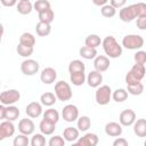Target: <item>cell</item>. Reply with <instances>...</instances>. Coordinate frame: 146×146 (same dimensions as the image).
I'll list each match as a JSON object with an SVG mask.
<instances>
[{
	"mask_svg": "<svg viewBox=\"0 0 146 146\" xmlns=\"http://www.w3.org/2000/svg\"><path fill=\"white\" fill-rule=\"evenodd\" d=\"M103 49L108 58H119L122 55V46L119 44L113 35H107L102 42Z\"/></svg>",
	"mask_w": 146,
	"mask_h": 146,
	"instance_id": "cell-1",
	"label": "cell"
},
{
	"mask_svg": "<svg viewBox=\"0 0 146 146\" xmlns=\"http://www.w3.org/2000/svg\"><path fill=\"white\" fill-rule=\"evenodd\" d=\"M55 95H56L58 100L67 102V100H70L72 98L73 91H72L71 86L67 82L60 80V81L56 82V84H55Z\"/></svg>",
	"mask_w": 146,
	"mask_h": 146,
	"instance_id": "cell-2",
	"label": "cell"
},
{
	"mask_svg": "<svg viewBox=\"0 0 146 146\" xmlns=\"http://www.w3.org/2000/svg\"><path fill=\"white\" fill-rule=\"evenodd\" d=\"M122 46L129 50H137L144 46V38L139 34H127L122 39Z\"/></svg>",
	"mask_w": 146,
	"mask_h": 146,
	"instance_id": "cell-3",
	"label": "cell"
},
{
	"mask_svg": "<svg viewBox=\"0 0 146 146\" xmlns=\"http://www.w3.org/2000/svg\"><path fill=\"white\" fill-rule=\"evenodd\" d=\"M112 89L110 86L107 84H103L100 87H98L96 89V92H95V99H96V103L98 105H107L112 98Z\"/></svg>",
	"mask_w": 146,
	"mask_h": 146,
	"instance_id": "cell-4",
	"label": "cell"
},
{
	"mask_svg": "<svg viewBox=\"0 0 146 146\" xmlns=\"http://www.w3.org/2000/svg\"><path fill=\"white\" fill-rule=\"evenodd\" d=\"M21 98V94L17 89H9V90H5L0 94V102L1 105L5 106H10L14 105L15 103H17Z\"/></svg>",
	"mask_w": 146,
	"mask_h": 146,
	"instance_id": "cell-5",
	"label": "cell"
},
{
	"mask_svg": "<svg viewBox=\"0 0 146 146\" xmlns=\"http://www.w3.org/2000/svg\"><path fill=\"white\" fill-rule=\"evenodd\" d=\"M21 112L18 110L17 106L10 105V106H5V105H0V119L1 120H6V121H15L18 119Z\"/></svg>",
	"mask_w": 146,
	"mask_h": 146,
	"instance_id": "cell-6",
	"label": "cell"
},
{
	"mask_svg": "<svg viewBox=\"0 0 146 146\" xmlns=\"http://www.w3.org/2000/svg\"><path fill=\"white\" fill-rule=\"evenodd\" d=\"M39 68H40L39 63L34 59H31V58H27V59L23 60L22 64H21L22 73L24 75H27V76H32V75L36 74L39 72Z\"/></svg>",
	"mask_w": 146,
	"mask_h": 146,
	"instance_id": "cell-7",
	"label": "cell"
},
{
	"mask_svg": "<svg viewBox=\"0 0 146 146\" xmlns=\"http://www.w3.org/2000/svg\"><path fill=\"white\" fill-rule=\"evenodd\" d=\"M62 117L66 122H74L79 119V108L73 104H67L62 110Z\"/></svg>",
	"mask_w": 146,
	"mask_h": 146,
	"instance_id": "cell-8",
	"label": "cell"
},
{
	"mask_svg": "<svg viewBox=\"0 0 146 146\" xmlns=\"http://www.w3.org/2000/svg\"><path fill=\"white\" fill-rule=\"evenodd\" d=\"M119 17L122 22H132L135 18H137V13H136V5L132 3V5H129V6H125L123 7L122 9H120V13H119Z\"/></svg>",
	"mask_w": 146,
	"mask_h": 146,
	"instance_id": "cell-9",
	"label": "cell"
},
{
	"mask_svg": "<svg viewBox=\"0 0 146 146\" xmlns=\"http://www.w3.org/2000/svg\"><path fill=\"white\" fill-rule=\"evenodd\" d=\"M136 113L133 110H124L120 113V116H119V122L122 127H130V125H133V123L136 122Z\"/></svg>",
	"mask_w": 146,
	"mask_h": 146,
	"instance_id": "cell-10",
	"label": "cell"
},
{
	"mask_svg": "<svg viewBox=\"0 0 146 146\" xmlns=\"http://www.w3.org/2000/svg\"><path fill=\"white\" fill-rule=\"evenodd\" d=\"M57 79V72L55 68L52 67H46L41 71V74H40V80L42 83L44 84H51L56 81Z\"/></svg>",
	"mask_w": 146,
	"mask_h": 146,
	"instance_id": "cell-11",
	"label": "cell"
},
{
	"mask_svg": "<svg viewBox=\"0 0 146 146\" xmlns=\"http://www.w3.org/2000/svg\"><path fill=\"white\" fill-rule=\"evenodd\" d=\"M18 130L21 133L26 135V136H31L33 135L34 130H35V124L31 119H22L18 122Z\"/></svg>",
	"mask_w": 146,
	"mask_h": 146,
	"instance_id": "cell-12",
	"label": "cell"
},
{
	"mask_svg": "<svg viewBox=\"0 0 146 146\" xmlns=\"http://www.w3.org/2000/svg\"><path fill=\"white\" fill-rule=\"evenodd\" d=\"M25 113L31 119H36L42 114V104L38 102H31L25 108Z\"/></svg>",
	"mask_w": 146,
	"mask_h": 146,
	"instance_id": "cell-13",
	"label": "cell"
},
{
	"mask_svg": "<svg viewBox=\"0 0 146 146\" xmlns=\"http://www.w3.org/2000/svg\"><path fill=\"white\" fill-rule=\"evenodd\" d=\"M110 58L105 55H98L95 59H94V67H95V71H98L100 73L105 72L108 70L110 67Z\"/></svg>",
	"mask_w": 146,
	"mask_h": 146,
	"instance_id": "cell-14",
	"label": "cell"
},
{
	"mask_svg": "<svg viewBox=\"0 0 146 146\" xmlns=\"http://www.w3.org/2000/svg\"><path fill=\"white\" fill-rule=\"evenodd\" d=\"M15 133V125L10 121H2L0 123V140H3L8 137L14 136Z\"/></svg>",
	"mask_w": 146,
	"mask_h": 146,
	"instance_id": "cell-15",
	"label": "cell"
},
{
	"mask_svg": "<svg viewBox=\"0 0 146 146\" xmlns=\"http://www.w3.org/2000/svg\"><path fill=\"white\" fill-rule=\"evenodd\" d=\"M103 82V75L98 71H91L87 76V83L91 88H98L100 87Z\"/></svg>",
	"mask_w": 146,
	"mask_h": 146,
	"instance_id": "cell-16",
	"label": "cell"
},
{
	"mask_svg": "<svg viewBox=\"0 0 146 146\" xmlns=\"http://www.w3.org/2000/svg\"><path fill=\"white\" fill-rule=\"evenodd\" d=\"M98 141H99L98 136L96 133H91V132H88L78 139V143L81 146H97Z\"/></svg>",
	"mask_w": 146,
	"mask_h": 146,
	"instance_id": "cell-17",
	"label": "cell"
},
{
	"mask_svg": "<svg viewBox=\"0 0 146 146\" xmlns=\"http://www.w3.org/2000/svg\"><path fill=\"white\" fill-rule=\"evenodd\" d=\"M105 133L110 137H120L122 135V125L117 122H108L105 125Z\"/></svg>",
	"mask_w": 146,
	"mask_h": 146,
	"instance_id": "cell-18",
	"label": "cell"
},
{
	"mask_svg": "<svg viewBox=\"0 0 146 146\" xmlns=\"http://www.w3.org/2000/svg\"><path fill=\"white\" fill-rule=\"evenodd\" d=\"M129 73L139 82H141V80L145 78L146 75V68H145V65H140V64H135L131 70L129 71Z\"/></svg>",
	"mask_w": 146,
	"mask_h": 146,
	"instance_id": "cell-19",
	"label": "cell"
},
{
	"mask_svg": "<svg viewBox=\"0 0 146 146\" xmlns=\"http://www.w3.org/2000/svg\"><path fill=\"white\" fill-rule=\"evenodd\" d=\"M16 9L21 15H29L34 8H33V3L30 0H19L17 2Z\"/></svg>",
	"mask_w": 146,
	"mask_h": 146,
	"instance_id": "cell-20",
	"label": "cell"
},
{
	"mask_svg": "<svg viewBox=\"0 0 146 146\" xmlns=\"http://www.w3.org/2000/svg\"><path fill=\"white\" fill-rule=\"evenodd\" d=\"M79 133H80V131H79V129L78 128H74V127H67V128H65L64 129V131H63V138L66 140V141H74V140H76V139H79L80 137H79Z\"/></svg>",
	"mask_w": 146,
	"mask_h": 146,
	"instance_id": "cell-21",
	"label": "cell"
},
{
	"mask_svg": "<svg viewBox=\"0 0 146 146\" xmlns=\"http://www.w3.org/2000/svg\"><path fill=\"white\" fill-rule=\"evenodd\" d=\"M39 129H40V131H41L42 135H44V136H50V135H52V133L55 132L56 124L50 123L49 121L42 119V120L40 121V123H39Z\"/></svg>",
	"mask_w": 146,
	"mask_h": 146,
	"instance_id": "cell-22",
	"label": "cell"
},
{
	"mask_svg": "<svg viewBox=\"0 0 146 146\" xmlns=\"http://www.w3.org/2000/svg\"><path fill=\"white\" fill-rule=\"evenodd\" d=\"M133 132L138 137H146V119H138L133 123Z\"/></svg>",
	"mask_w": 146,
	"mask_h": 146,
	"instance_id": "cell-23",
	"label": "cell"
},
{
	"mask_svg": "<svg viewBox=\"0 0 146 146\" xmlns=\"http://www.w3.org/2000/svg\"><path fill=\"white\" fill-rule=\"evenodd\" d=\"M57 102V97L54 92H50V91H47L44 94H42L40 96V103L43 105V106H52L55 103Z\"/></svg>",
	"mask_w": 146,
	"mask_h": 146,
	"instance_id": "cell-24",
	"label": "cell"
},
{
	"mask_svg": "<svg viewBox=\"0 0 146 146\" xmlns=\"http://www.w3.org/2000/svg\"><path fill=\"white\" fill-rule=\"evenodd\" d=\"M103 40L100 39L99 35L97 34H89L86 39H84V46L89 47V48H95L97 49V47H99L102 44Z\"/></svg>",
	"mask_w": 146,
	"mask_h": 146,
	"instance_id": "cell-25",
	"label": "cell"
},
{
	"mask_svg": "<svg viewBox=\"0 0 146 146\" xmlns=\"http://www.w3.org/2000/svg\"><path fill=\"white\" fill-rule=\"evenodd\" d=\"M79 54L82 58L84 59H95L98 55H97V49L95 48H89L87 46H83L80 48L79 50Z\"/></svg>",
	"mask_w": 146,
	"mask_h": 146,
	"instance_id": "cell-26",
	"label": "cell"
},
{
	"mask_svg": "<svg viewBox=\"0 0 146 146\" xmlns=\"http://www.w3.org/2000/svg\"><path fill=\"white\" fill-rule=\"evenodd\" d=\"M43 119L47 120V121H49L50 123L56 124L59 121V113H58L57 110L50 107V108H48V110H46L43 112Z\"/></svg>",
	"mask_w": 146,
	"mask_h": 146,
	"instance_id": "cell-27",
	"label": "cell"
},
{
	"mask_svg": "<svg viewBox=\"0 0 146 146\" xmlns=\"http://www.w3.org/2000/svg\"><path fill=\"white\" fill-rule=\"evenodd\" d=\"M35 32L39 36H47L50 34L51 32V25L48 23H43V22H39L35 25Z\"/></svg>",
	"mask_w": 146,
	"mask_h": 146,
	"instance_id": "cell-28",
	"label": "cell"
},
{
	"mask_svg": "<svg viewBox=\"0 0 146 146\" xmlns=\"http://www.w3.org/2000/svg\"><path fill=\"white\" fill-rule=\"evenodd\" d=\"M70 81L73 83V86L80 87L87 81V76L84 72H79V73H71L70 74Z\"/></svg>",
	"mask_w": 146,
	"mask_h": 146,
	"instance_id": "cell-29",
	"label": "cell"
},
{
	"mask_svg": "<svg viewBox=\"0 0 146 146\" xmlns=\"http://www.w3.org/2000/svg\"><path fill=\"white\" fill-rule=\"evenodd\" d=\"M19 43L23 44V46H26V47H34L35 44V36L32 34V33H29V32H24L21 36H19Z\"/></svg>",
	"mask_w": 146,
	"mask_h": 146,
	"instance_id": "cell-30",
	"label": "cell"
},
{
	"mask_svg": "<svg viewBox=\"0 0 146 146\" xmlns=\"http://www.w3.org/2000/svg\"><path fill=\"white\" fill-rule=\"evenodd\" d=\"M86 65L82 60L80 59H74L68 64V72L71 73H79V72H84Z\"/></svg>",
	"mask_w": 146,
	"mask_h": 146,
	"instance_id": "cell-31",
	"label": "cell"
},
{
	"mask_svg": "<svg viewBox=\"0 0 146 146\" xmlns=\"http://www.w3.org/2000/svg\"><path fill=\"white\" fill-rule=\"evenodd\" d=\"M38 16H39V22H43V23L50 24L55 18V13H54V10L51 8H48L46 10L39 13Z\"/></svg>",
	"mask_w": 146,
	"mask_h": 146,
	"instance_id": "cell-32",
	"label": "cell"
},
{
	"mask_svg": "<svg viewBox=\"0 0 146 146\" xmlns=\"http://www.w3.org/2000/svg\"><path fill=\"white\" fill-rule=\"evenodd\" d=\"M90 127H91V120L88 115L79 116V119H78V129H79V131H88Z\"/></svg>",
	"mask_w": 146,
	"mask_h": 146,
	"instance_id": "cell-33",
	"label": "cell"
},
{
	"mask_svg": "<svg viewBox=\"0 0 146 146\" xmlns=\"http://www.w3.org/2000/svg\"><path fill=\"white\" fill-rule=\"evenodd\" d=\"M112 98L116 103H122V102L127 100V98H128V91H127V89L120 88V89L114 90L113 94H112Z\"/></svg>",
	"mask_w": 146,
	"mask_h": 146,
	"instance_id": "cell-34",
	"label": "cell"
},
{
	"mask_svg": "<svg viewBox=\"0 0 146 146\" xmlns=\"http://www.w3.org/2000/svg\"><path fill=\"white\" fill-rule=\"evenodd\" d=\"M127 91H128V94H130L132 96H139L144 91V84L141 82H139V83H136V84L127 86Z\"/></svg>",
	"mask_w": 146,
	"mask_h": 146,
	"instance_id": "cell-35",
	"label": "cell"
},
{
	"mask_svg": "<svg viewBox=\"0 0 146 146\" xmlns=\"http://www.w3.org/2000/svg\"><path fill=\"white\" fill-rule=\"evenodd\" d=\"M30 144H31V140L29 139V137L26 135H23V133L17 135L13 141L14 146H29Z\"/></svg>",
	"mask_w": 146,
	"mask_h": 146,
	"instance_id": "cell-36",
	"label": "cell"
},
{
	"mask_svg": "<svg viewBox=\"0 0 146 146\" xmlns=\"http://www.w3.org/2000/svg\"><path fill=\"white\" fill-rule=\"evenodd\" d=\"M33 48L32 47H26V46H23V44H21V43H18V46L16 47V51H17V54L19 55V56H22V57H25V58H27V57H30L32 54H33Z\"/></svg>",
	"mask_w": 146,
	"mask_h": 146,
	"instance_id": "cell-37",
	"label": "cell"
},
{
	"mask_svg": "<svg viewBox=\"0 0 146 146\" xmlns=\"http://www.w3.org/2000/svg\"><path fill=\"white\" fill-rule=\"evenodd\" d=\"M100 14H102V16H104L106 18H111V17L115 16L116 9L114 7H112L110 3H107V5H105V6H103L100 8Z\"/></svg>",
	"mask_w": 146,
	"mask_h": 146,
	"instance_id": "cell-38",
	"label": "cell"
},
{
	"mask_svg": "<svg viewBox=\"0 0 146 146\" xmlns=\"http://www.w3.org/2000/svg\"><path fill=\"white\" fill-rule=\"evenodd\" d=\"M31 146H46V137L42 133H35L31 138Z\"/></svg>",
	"mask_w": 146,
	"mask_h": 146,
	"instance_id": "cell-39",
	"label": "cell"
},
{
	"mask_svg": "<svg viewBox=\"0 0 146 146\" xmlns=\"http://www.w3.org/2000/svg\"><path fill=\"white\" fill-rule=\"evenodd\" d=\"M33 8H34V10H36L38 14H39V13H41V11L48 9V8H51V7H50V2L47 1V0H36V1L33 3Z\"/></svg>",
	"mask_w": 146,
	"mask_h": 146,
	"instance_id": "cell-40",
	"label": "cell"
},
{
	"mask_svg": "<svg viewBox=\"0 0 146 146\" xmlns=\"http://www.w3.org/2000/svg\"><path fill=\"white\" fill-rule=\"evenodd\" d=\"M65 139L63 138V136H52L50 137V139L48 140V146H65Z\"/></svg>",
	"mask_w": 146,
	"mask_h": 146,
	"instance_id": "cell-41",
	"label": "cell"
},
{
	"mask_svg": "<svg viewBox=\"0 0 146 146\" xmlns=\"http://www.w3.org/2000/svg\"><path fill=\"white\" fill-rule=\"evenodd\" d=\"M133 59H135L136 64L145 65V64H146V51H144V50H138V51L135 54Z\"/></svg>",
	"mask_w": 146,
	"mask_h": 146,
	"instance_id": "cell-42",
	"label": "cell"
},
{
	"mask_svg": "<svg viewBox=\"0 0 146 146\" xmlns=\"http://www.w3.org/2000/svg\"><path fill=\"white\" fill-rule=\"evenodd\" d=\"M135 5H136L137 18H139V17H146V3L145 2H137Z\"/></svg>",
	"mask_w": 146,
	"mask_h": 146,
	"instance_id": "cell-43",
	"label": "cell"
},
{
	"mask_svg": "<svg viewBox=\"0 0 146 146\" xmlns=\"http://www.w3.org/2000/svg\"><path fill=\"white\" fill-rule=\"evenodd\" d=\"M125 3H127V1L125 0H111L110 1V5L112 6V7H114L115 9H122L123 7H125Z\"/></svg>",
	"mask_w": 146,
	"mask_h": 146,
	"instance_id": "cell-44",
	"label": "cell"
},
{
	"mask_svg": "<svg viewBox=\"0 0 146 146\" xmlns=\"http://www.w3.org/2000/svg\"><path fill=\"white\" fill-rule=\"evenodd\" d=\"M112 146H129L128 144V140L123 137H117L114 141H113V145Z\"/></svg>",
	"mask_w": 146,
	"mask_h": 146,
	"instance_id": "cell-45",
	"label": "cell"
},
{
	"mask_svg": "<svg viewBox=\"0 0 146 146\" xmlns=\"http://www.w3.org/2000/svg\"><path fill=\"white\" fill-rule=\"evenodd\" d=\"M136 25L139 30H146V17H139L136 21Z\"/></svg>",
	"mask_w": 146,
	"mask_h": 146,
	"instance_id": "cell-46",
	"label": "cell"
},
{
	"mask_svg": "<svg viewBox=\"0 0 146 146\" xmlns=\"http://www.w3.org/2000/svg\"><path fill=\"white\" fill-rule=\"evenodd\" d=\"M17 2L16 0H10V1H7V0H1V3L6 7H13V6H17Z\"/></svg>",
	"mask_w": 146,
	"mask_h": 146,
	"instance_id": "cell-47",
	"label": "cell"
},
{
	"mask_svg": "<svg viewBox=\"0 0 146 146\" xmlns=\"http://www.w3.org/2000/svg\"><path fill=\"white\" fill-rule=\"evenodd\" d=\"M94 3L96 5V6H105V5H107V0H100V1H97V0H94Z\"/></svg>",
	"mask_w": 146,
	"mask_h": 146,
	"instance_id": "cell-48",
	"label": "cell"
},
{
	"mask_svg": "<svg viewBox=\"0 0 146 146\" xmlns=\"http://www.w3.org/2000/svg\"><path fill=\"white\" fill-rule=\"evenodd\" d=\"M71 146H81V145H80V144H79V143L76 141V143H73V144H72Z\"/></svg>",
	"mask_w": 146,
	"mask_h": 146,
	"instance_id": "cell-49",
	"label": "cell"
},
{
	"mask_svg": "<svg viewBox=\"0 0 146 146\" xmlns=\"http://www.w3.org/2000/svg\"><path fill=\"white\" fill-rule=\"evenodd\" d=\"M144 146H146V140H145V141H144Z\"/></svg>",
	"mask_w": 146,
	"mask_h": 146,
	"instance_id": "cell-50",
	"label": "cell"
}]
</instances>
